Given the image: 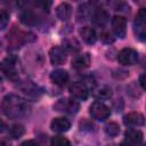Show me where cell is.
<instances>
[{"label":"cell","mask_w":146,"mask_h":146,"mask_svg":"<svg viewBox=\"0 0 146 146\" xmlns=\"http://www.w3.org/2000/svg\"><path fill=\"white\" fill-rule=\"evenodd\" d=\"M105 132L111 137H115L120 132V127L116 122H110L105 125Z\"/></svg>","instance_id":"obj_22"},{"label":"cell","mask_w":146,"mask_h":146,"mask_svg":"<svg viewBox=\"0 0 146 146\" xmlns=\"http://www.w3.org/2000/svg\"><path fill=\"white\" fill-rule=\"evenodd\" d=\"M1 110L9 119H19L27 114L29 105L23 98L16 95H8L2 99Z\"/></svg>","instance_id":"obj_1"},{"label":"cell","mask_w":146,"mask_h":146,"mask_svg":"<svg viewBox=\"0 0 146 146\" xmlns=\"http://www.w3.org/2000/svg\"><path fill=\"white\" fill-rule=\"evenodd\" d=\"M112 29L119 38H124L127 32V19L123 16H114L112 18Z\"/></svg>","instance_id":"obj_7"},{"label":"cell","mask_w":146,"mask_h":146,"mask_svg":"<svg viewBox=\"0 0 146 146\" xmlns=\"http://www.w3.org/2000/svg\"><path fill=\"white\" fill-rule=\"evenodd\" d=\"M80 33H81V36H82L83 41H84L86 43H88V44H92V43H95L96 40H97L96 31H95L92 27H90V26H84V27H82V30L80 31Z\"/></svg>","instance_id":"obj_15"},{"label":"cell","mask_w":146,"mask_h":146,"mask_svg":"<svg viewBox=\"0 0 146 146\" xmlns=\"http://www.w3.org/2000/svg\"><path fill=\"white\" fill-rule=\"evenodd\" d=\"M90 64V56L89 54H83V55H79L75 56L72 60V67L74 70H83L86 67H88Z\"/></svg>","instance_id":"obj_13"},{"label":"cell","mask_w":146,"mask_h":146,"mask_svg":"<svg viewBox=\"0 0 146 146\" xmlns=\"http://www.w3.org/2000/svg\"><path fill=\"white\" fill-rule=\"evenodd\" d=\"M144 78H145V74H141V75H140V78H139V82H140V86H141V88H143V89L145 88V82H144Z\"/></svg>","instance_id":"obj_29"},{"label":"cell","mask_w":146,"mask_h":146,"mask_svg":"<svg viewBox=\"0 0 146 146\" xmlns=\"http://www.w3.org/2000/svg\"><path fill=\"white\" fill-rule=\"evenodd\" d=\"M21 22L25 25H35L38 23V16L32 9H25L21 14Z\"/></svg>","instance_id":"obj_16"},{"label":"cell","mask_w":146,"mask_h":146,"mask_svg":"<svg viewBox=\"0 0 146 146\" xmlns=\"http://www.w3.org/2000/svg\"><path fill=\"white\" fill-rule=\"evenodd\" d=\"M117 60L122 65H133L138 62V52L132 48H123L117 55Z\"/></svg>","instance_id":"obj_4"},{"label":"cell","mask_w":146,"mask_h":146,"mask_svg":"<svg viewBox=\"0 0 146 146\" xmlns=\"http://www.w3.org/2000/svg\"><path fill=\"white\" fill-rule=\"evenodd\" d=\"M24 132H25V129H24V127L22 124H14L9 129V136L11 138H15V139L22 137L24 135Z\"/></svg>","instance_id":"obj_21"},{"label":"cell","mask_w":146,"mask_h":146,"mask_svg":"<svg viewBox=\"0 0 146 146\" xmlns=\"http://www.w3.org/2000/svg\"><path fill=\"white\" fill-rule=\"evenodd\" d=\"M111 96H112V90L107 87H104L96 92V97L98 99H108Z\"/></svg>","instance_id":"obj_25"},{"label":"cell","mask_w":146,"mask_h":146,"mask_svg":"<svg viewBox=\"0 0 146 146\" xmlns=\"http://www.w3.org/2000/svg\"><path fill=\"white\" fill-rule=\"evenodd\" d=\"M56 14L60 21H67L72 14V7L68 3L63 2L56 8Z\"/></svg>","instance_id":"obj_17"},{"label":"cell","mask_w":146,"mask_h":146,"mask_svg":"<svg viewBox=\"0 0 146 146\" xmlns=\"http://www.w3.org/2000/svg\"><path fill=\"white\" fill-rule=\"evenodd\" d=\"M64 47L68 50V51H72V52H76L81 49V46L80 43L75 40V39H70V40H66L64 42Z\"/></svg>","instance_id":"obj_23"},{"label":"cell","mask_w":146,"mask_h":146,"mask_svg":"<svg viewBox=\"0 0 146 146\" xmlns=\"http://www.w3.org/2000/svg\"><path fill=\"white\" fill-rule=\"evenodd\" d=\"M135 32L140 40H144L146 36V9L141 8L135 21Z\"/></svg>","instance_id":"obj_5"},{"label":"cell","mask_w":146,"mask_h":146,"mask_svg":"<svg viewBox=\"0 0 146 146\" xmlns=\"http://www.w3.org/2000/svg\"><path fill=\"white\" fill-rule=\"evenodd\" d=\"M3 127H5L3 122H2V121H0V131H2V130H3Z\"/></svg>","instance_id":"obj_31"},{"label":"cell","mask_w":146,"mask_h":146,"mask_svg":"<svg viewBox=\"0 0 146 146\" xmlns=\"http://www.w3.org/2000/svg\"><path fill=\"white\" fill-rule=\"evenodd\" d=\"M92 22L98 26H104L108 22V14L104 9H98L92 16Z\"/></svg>","instance_id":"obj_20"},{"label":"cell","mask_w":146,"mask_h":146,"mask_svg":"<svg viewBox=\"0 0 146 146\" xmlns=\"http://www.w3.org/2000/svg\"><path fill=\"white\" fill-rule=\"evenodd\" d=\"M22 146H40V145L34 140H26L22 144Z\"/></svg>","instance_id":"obj_28"},{"label":"cell","mask_w":146,"mask_h":146,"mask_svg":"<svg viewBox=\"0 0 146 146\" xmlns=\"http://www.w3.org/2000/svg\"><path fill=\"white\" fill-rule=\"evenodd\" d=\"M9 22V14L6 10H0V30H5Z\"/></svg>","instance_id":"obj_26"},{"label":"cell","mask_w":146,"mask_h":146,"mask_svg":"<svg viewBox=\"0 0 146 146\" xmlns=\"http://www.w3.org/2000/svg\"><path fill=\"white\" fill-rule=\"evenodd\" d=\"M119 146H132V145H130V144H129V143H127V141H122Z\"/></svg>","instance_id":"obj_30"},{"label":"cell","mask_w":146,"mask_h":146,"mask_svg":"<svg viewBox=\"0 0 146 146\" xmlns=\"http://www.w3.org/2000/svg\"><path fill=\"white\" fill-rule=\"evenodd\" d=\"M0 70L11 80H15L18 78V73L17 70L15 67V58L14 57H9L3 59L0 63Z\"/></svg>","instance_id":"obj_6"},{"label":"cell","mask_w":146,"mask_h":146,"mask_svg":"<svg viewBox=\"0 0 146 146\" xmlns=\"http://www.w3.org/2000/svg\"><path fill=\"white\" fill-rule=\"evenodd\" d=\"M102 39H103L105 42H113V41H114V39L111 38V34H110V33H103V34H102Z\"/></svg>","instance_id":"obj_27"},{"label":"cell","mask_w":146,"mask_h":146,"mask_svg":"<svg viewBox=\"0 0 146 146\" xmlns=\"http://www.w3.org/2000/svg\"><path fill=\"white\" fill-rule=\"evenodd\" d=\"M123 122L125 125H129V127H139V125H144L145 117L139 112H131L124 115Z\"/></svg>","instance_id":"obj_10"},{"label":"cell","mask_w":146,"mask_h":146,"mask_svg":"<svg viewBox=\"0 0 146 146\" xmlns=\"http://www.w3.org/2000/svg\"><path fill=\"white\" fill-rule=\"evenodd\" d=\"M89 113L94 119L99 120V121H104V120L108 119L111 115L110 108L100 102H94L89 108Z\"/></svg>","instance_id":"obj_3"},{"label":"cell","mask_w":146,"mask_h":146,"mask_svg":"<svg viewBox=\"0 0 146 146\" xmlns=\"http://www.w3.org/2000/svg\"><path fill=\"white\" fill-rule=\"evenodd\" d=\"M50 128L56 132H66L71 128V123L65 117H55L50 123Z\"/></svg>","instance_id":"obj_11"},{"label":"cell","mask_w":146,"mask_h":146,"mask_svg":"<svg viewBox=\"0 0 146 146\" xmlns=\"http://www.w3.org/2000/svg\"><path fill=\"white\" fill-rule=\"evenodd\" d=\"M70 92L72 94V96L76 99H81V100H84L88 98V95H89V91H88V88L84 83L82 82H74L71 87H70Z\"/></svg>","instance_id":"obj_8"},{"label":"cell","mask_w":146,"mask_h":146,"mask_svg":"<svg viewBox=\"0 0 146 146\" xmlns=\"http://www.w3.org/2000/svg\"><path fill=\"white\" fill-rule=\"evenodd\" d=\"M27 40L26 38V34L23 33V32H13L9 36V42H10V46L14 47V48H19L25 41Z\"/></svg>","instance_id":"obj_18"},{"label":"cell","mask_w":146,"mask_h":146,"mask_svg":"<svg viewBox=\"0 0 146 146\" xmlns=\"http://www.w3.org/2000/svg\"><path fill=\"white\" fill-rule=\"evenodd\" d=\"M143 132L140 130H135V129H130L125 131V139L127 143H129L130 145H139L143 141Z\"/></svg>","instance_id":"obj_14"},{"label":"cell","mask_w":146,"mask_h":146,"mask_svg":"<svg viewBox=\"0 0 146 146\" xmlns=\"http://www.w3.org/2000/svg\"><path fill=\"white\" fill-rule=\"evenodd\" d=\"M49 57H50V62L52 65H62L63 63H65L67 55H66V51L64 50V48L54 47L50 49Z\"/></svg>","instance_id":"obj_9"},{"label":"cell","mask_w":146,"mask_h":146,"mask_svg":"<svg viewBox=\"0 0 146 146\" xmlns=\"http://www.w3.org/2000/svg\"><path fill=\"white\" fill-rule=\"evenodd\" d=\"M0 81H1V79H0Z\"/></svg>","instance_id":"obj_32"},{"label":"cell","mask_w":146,"mask_h":146,"mask_svg":"<svg viewBox=\"0 0 146 146\" xmlns=\"http://www.w3.org/2000/svg\"><path fill=\"white\" fill-rule=\"evenodd\" d=\"M51 146H71V143L63 136H55L51 139Z\"/></svg>","instance_id":"obj_24"},{"label":"cell","mask_w":146,"mask_h":146,"mask_svg":"<svg viewBox=\"0 0 146 146\" xmlns=\"http://www.w3.org/2000/svg\"><path fill=\"white\" fill-rule=\"evenodd\" d=\"M50 80L57 86H64L68 80V73L65 70H55L50 74Z\"/></svg>","instance_id":"obj_12"},{"label":"cell","mask_w":146,"mask_h":146,"mask_svg":"<svg viewBox=\"0 0 146 146\" xmlns=\"http://www.w3.org/2000/svg\"><path fill=\"white\" fill-rule=\"evenodd\" d=\"M19 89L25 95H27L29 97H38L41 94L40 89L36 86H34L33 83H31V82H27V83H24V84L19 86Z\"/></svg>","instance_id":"obj_19"},{"label":"cell","mask_w":146,"mask_h":146,"mask_svg":"<svg viewBox=\"0 0 146 146\" xmlns=\"http://www.w3.org/2000/svg\"><path fill=\"white\" fill-rule=\"evenodd\" d=\"M79 103L74 99H70V98H62L59 100H57L54 105V110L57 112H62V113H66V114H75L79 111Z\"/></svg>","instance_id":"obj_2"}]
</instances>
